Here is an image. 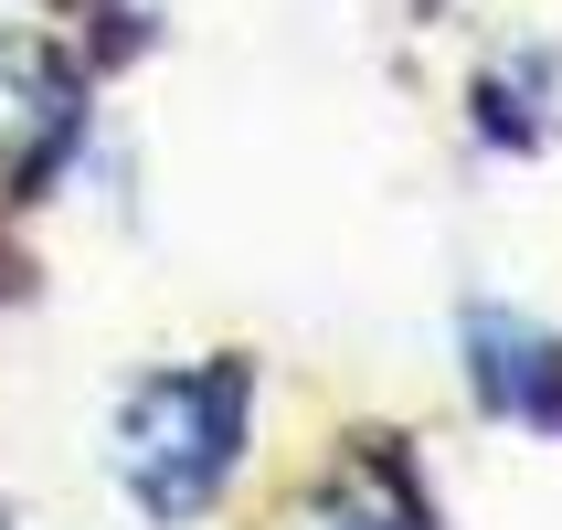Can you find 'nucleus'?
<instances>
[{"mask_svg": "<svg viewBox=\"0 0 562 530\" xmlns=\"http://www.w3.org/2000/svg\"><path fill=\"white\" fill-rule=\"evenodd\" d=\"M245 425H255V361H234V350L191 361V372H138L117 393V425H106L117 488L159 530L202 520L245 467Z\"/></svg>", "mask_w": 562, "mask_h": 530, "instance_id": "obj_1", "label": "nucleus"}, {"mask_svg": "<svg viewBox=\"0 0 562 530\" xmlns=\"http://www.w3.org/2000/svg\"><path fill=\"white\" fill-rule=\"evenodd\" d=\"M75 149H86V75L43 32H0V170H11V202H43Z\"/></svg>", "mask_w": 562, "mask_h": 530, "instance_id": "obj_2", "label": "nucleus"}, {"mask_svg": "<svg viewBox=\"0 0 562 530\" xmlns=\"http://www.w3.org/2000/svg\"><path fill=\"white\" fill-rule=\"evenodd\" d=\"M457 350H468V393L499 425H531V436H562V340L520 308H468L457 318Z\"/></svg>", "mask_w": 562, "mask_h": 530, "instance_id": "obj_3", "label": "nucleus"}, {"mask_svg": "<svg viewBox=\"0 0 562 530\" xmlns=\"http://www.w3.org/2000/svg\"><path fill=\"white\" fill-rule=\"evenodd\" d=\"M286 530H436V499H425V477L393 456V436H361L350 467L329 477Z\"/></svg>", "mask_w": 562, "mask_h": 530, "instance_id": "obj_4", "label": "nucleus"}, {"mask_svg": "<svg viewBox=\"0 0 562 530\" xmlns=\"http://www.w3.org/2000/svg\"><path fill=\"white\" fill-rule=\"evenodd\" d=\"M0 530H22V520H0Z\"/></svg>", "mask_w": 562, "mask_h": 530, "instance_id": "obj_5", "label": "nucleus"}]
</instances>
